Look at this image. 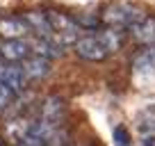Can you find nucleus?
Masks as SVG:
<instances>
[{"label":"nucleus","instance_id":"obj_12","mask_svg":"<svg viewBox=\"0 0 155 146\" xmlns=\"http://www.w3.org/2000/svg\"><path fill=\"white\" fill-rule=\"evenodd\" d=\"M30 50H32L34 55H41V57H62V46H57L55 41H48V39H41V37H37V39L30 41Z\"/></svg>","mask_w":155,"mask_h":146},{"label":"nucleus","instance_id":"obj_16","mask_svg":"<svg viewBox=\"0 0 155 146\" xmlns=\"http://www.w3.org/2000/svg\"><path fill=\"white\" fill-rule=\"evenodd\" d=\"M75 21H78V25H87V28H96L98 25V18H91V16H80Z\"/></svg>","mask_w":155,"mask_h":146},{"label":"nucleus","instance_id":"obj_17","mask_svg":"<svg viewBox=\"0 0 155 146\" xmlns=\"http://www.w3.org/2000/svg\"><path fill=\"white\" fill-rule=\"evenodd\" d=\"M144 146H155V137H146V139H144Z\"/></svg>","mask_w":155,"mask_h":146},{"label":"nucleus","instance_id":"obj_13","mask_svg":"<svg viewBox=\"0 0 155 146\" xmlns=\"http://www.w3.org/2000/svg\"><path fill=\"white\" fill-rule=\"evenodd\" d=\"M30 130V121H25V119H14V121L7 123V137L12 139V144H18L21 139H23L25 135H28Z\"/></svg>","mask_w":155,"mask_h":146},{"label":"nucleus","instance_id":"obj_10","mask_svg":"<svg viewBox=\"0 0 155 146\" xmlns=\"http://www.w3.org/2000/svg\"><path fill=\"white\" fill-rule=\"evenodd\" d=\"M130 32L135 37V41H139L141 46H150L155 44V18H148L144 16L141 21L130 25Z\"/></svg>","mask_w":155,"mask_h":146},{"label":"nucleus","instance_id":"obj_14","mask_svg":"<svg viewBox=\"0 0 155 146\" xmlns=\"http://www.w3.org/2000/svg\"><path fill=\"white\" fill-rule=\"evenodd\" d=\"M14 98H16V91L9 87V85H5L2 80H0V114H5V110L12 107Z\"/></svg>","mask_w":155,"mask_h":146},{"label":"nucleus","instance_id":"obj_4","mask_svg":"<svg viewBox=\"0 0 155 146\" xmlns=\"http://www.w3.org/2000/svg\"><path fill=\"white\" fill-rule=\"evenodd\" d=\"M64 117H66V105H64V101L59 96H50L44 101V105H41V117L46 123H50V126H57L62 128L64 126Z\"/></svg>","mask_w":155,"mask_h":146},{"label":"nucleus","instance_id":"obj_3","mask_svg":"<svg viewBox=\"0 0 155 146\" xmlns=\"http://www.w3.org/2000/svg\"><path fill=\"white\" fill-rule=\"evenodd\" d=\"M75 53L87 62H103L107 57V48L103 46V41L98 39V34H89V37H80L75 41Z\"/></svg>","mask_w":155,"mask_h":146},{"label":"nucleus","instance_id":"obj_7","mask_svg":"<svg viewBox=\"0 0 155 146\" xmlns=\"http://www.w3.org/2000/svg\"><path fill=\"white\" fill-rule=\"evenodd\" d=\"M23 73L28 80H41L50 73V62L48 57H41V55H34L32 57H25L23 59Z\"/></svg>","mask_w":155,"mask_h":146},{"label":"nucleus","instance_id":"obj_8","mask_svg":"<svg viewBox=\"0 0 155 146\" xmlns=\"http://www.w3.org/2000/svg\"><path fill=\"white\" fill-rule=\"evenodd\" d=\"M32 30H30L25 18H14V16L0 18V37H5V39H23Z\"/></svg>","mask_w":155,"mask_h":146},{"label":"nucleus","instance_id":"obj_9","mask_svg":"<svg viewBox=\"0 0 155 146\" xmlns=\"http://www.w3.org/2000/svg\"><path fill=\"white\" fill-rule=\"evenodd\" d=\"M23 18L28 21L30 30H32L37 37H41V39H48V41H55V32H53V28H50L48 16H46V14H41V12H28Z\"/></svg>","mask_w":155,"mask_h":146},{"label":"nucleus","instance_id":"obj_5","mask_svg":"<svg viewBox=\"0 0 155 146\" xmlns=\"http://www.w3.org/2000/svg\"><path fill=\"white\" fill-rule=\"evenodd\" d=\"M30 41H23V39H5L0 44V57L5 62H23L25 57H30Z\"/></svg>","mask_w":155,"mask_h":146},{"label":"nucleus","instance_id":"obj_1","mask_svg":"<svg viewBox=\"0 0 155 146\" xmlns=\"http://www.w3.org/2000/svg\"><path fill=\"white\" fill-rule=\"evenodd\" d=\"M46 16H48V23L50 28H53L55 32V44L57 46H75V41L80 39L78 34H80V25H78L75 18H71V16L62 14V12H46Z\"/></svg>","mask_w":155,"mask_h":146},{"label":"nucleus","instance_id":"obj_11","mask_svg":"<svg viewBox=\"0 0 155 146\" xmlns=\"http://www.w3.org/2000/svg\"><path fill=\"white\" fill-rule=\"evenodd\" d=\"M98 39L103 41V46L107 48V53H116V50L123 46V41H126V32H123L121 28H110V30H103V32H98Z\"/></svg>","mask_w":155,"mask_h":146},{"label":"nucleus","instance_id":"obj_2","mask_svg":"<svg viewBox=\"0 0 155 146\" xmlns=\"http://www.w3.org/2000/svg\"><path fill=\"white\" fill-rule=\"evenodd\" d=\"M144 18V12L128 2H114L103 12V21L112 28H130L132 23Z\"/></svg>","mask_w":155,"mask_h":146},{"label":"nucleus","instance_id":"obj_6","mask_svg":"<svg viewBox=\"0 0 155 146\" xmlns=\"http://www.w3.org/2000/svg\"><path fill=\"white\" fill-rule=\"evenodd\" d=\"M0 80H2L5 85H9L16 94L23 91L25 82H28V78H25V73H23V66H16L14 62L0 64Z\"/></svg>","mask_w":155,"mask_h":146},{"label":"nucleus","instance_id":"obj_15","mask_svg":"<svg viewBox=\"0 0 155 146\" xmlns=\"http://www.w3.org/2000/svg\"><path fill=\"white\" fill-rule=\"evenodd\" d=\"M114 144L116 146H130V132H128L123 126L114 128Z\"/></svg>","mask_w":155,"mask_h":146}]
</instances>
